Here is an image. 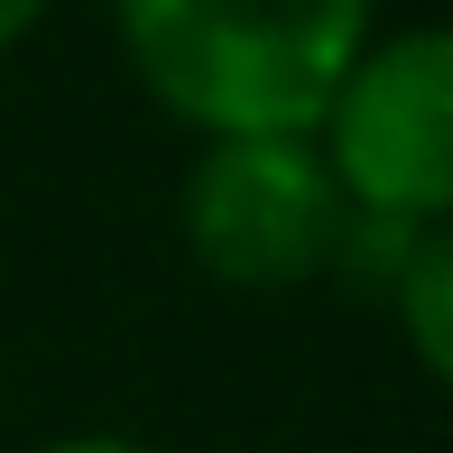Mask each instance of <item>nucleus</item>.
<instances>
[{"mask_svg":"<svg viewBox=\"0 0 453 453\" xmlns=\"http://www.w3.org/2000/svg\"><path fill=\"white\" fill-rule=\"evenodd\" d=\"M120 65L195 139L315 130L324 93L380 37V0H111Z\"/></svg>","mask_w":453,"mask_h":453,"instance_id":"f257e3e1","label":"nucleus"},{"mask_svg":"<svg viewBox=\"0 0 453 453\" xmlns=\"http://www.w3.org/2000/svg\"><path fill=\"white\" fill-rule=\"evenodd\" d=\"M176 232L195 269L232 296H287V287L334 278L352 241V203L324 176L305 130H250V139H203L176 195Z\"/></svg>","mask_w":453,"mask_h":453,"instance_id":"f03ea898","label":"nucleus"},{"mask_svg":"<svg viewBox=\"0 0 453 453\" xmlns=\"http://www.w3.org/2000/svg\"><path fill=\"white\" fill-rule=\"evenodd\" d=\"M315 157L361 222H444L453 213V37L380 28L315 111Z\"/></svg>","mask_w":453,"mask_h":453,"instance_id":"7ed1b4c3","label":"nucleus"},{"mask_svg":"<svg viewBox=\"0 0 453 453\" xmlns=\"http://www.w3.org/2000/svg\"><path fill=\"white\" fill-rule=\"evenodd\" d=\"M334 278H352L388 305V324H398L407 361L426 380H453V222H361L352 213Z\"/></svg>","mask_w":453,"mask_h":453,"instance_id":"20e7f679","label":"nucleus"},{"mask_svg":"<svg viewBox=\"0 0 453 453\" xmlns=\"http://www.w3.org/2000/svg\"><path fill=\"white\" fill-rule=\"evenodd\" d=\"M28 453H157L139 435H56V444H28Z\"/></svg>","mask_w":453,"mask_h":453,"instance_id":"39448f33","label":"nucleus"},{"mask_svg":"<svg viewBox=\"0 0 453 453\" xmlns=\"http://www.w3.org/2000/svg\"><path fill=\"white\" fill-rule=\"evenodd\" d=\"M37 19H47V0H0V56H10L19 37L37 28Z\"/></svg>","mask_w":453,"mask_h":453,"instance_id":"423d86ee","label":"nucleus"}]
</instances>
